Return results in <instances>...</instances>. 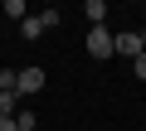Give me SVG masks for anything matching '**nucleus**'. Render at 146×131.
<instances>
[{"instance_id":"f03ea898","label":"nucleus","mask_w":146,"mask_h":131,"mask_svg":"<svg viewBox=\"0 0 146 131\" xmlns=\"http://www.w3.org/2000/svg\"><path fill=\"white\" fill-rule=\"evenodd\" d=\"M39 88H44V68H34V63H29V68H20L15 92H20V97H29V92H39Z\"/></svg>"},{"instance_id":"20e7f679","label":"nucleus","mask_w":146,"mask_h":131,"mask_svg":"<svg viewBox=\"0 0 146 131\" xmlns=\"http://www.w3.org/2000/svg\"><path fill=\"white\" fill-rule=\"evenodd\" d=\"M44 34H49V29L39 24V15H25V20H20V39H25V44H34V39H44Z\"/></svg>"},{"instance_id":"1a4fd4ad","label":"nucleus","mask_w":146,"mask_h":131,"mask_svg":"<svg viewBox=\"0 0 146 131\" xmlns=\"http://www.w3.org/2000/svg\"><path fill=\"white\" fill-rule=\"evenodd\" d=\"M15 83H20V73H10V68H0V92H15ZM20 97V92H15Z\"/></svg>"},{"instance_id":"0eeeda50","label":"nucleus","mask_w":146,"mask_h":131,"mask_svg":"<svg viewBox=\"0 0 146 131\" xmlns=\"http://www.w3.org/2000/svg\"><path fill=\"white\" fill-rule=\"evenodd\" d=\"M39 24H44V29H58V24H63V10H39Z\"/></svg>"},{"instance_id":"7ed1b4c3","label":"nucleus","mask_w":146,"mask_h":131,"mask_svg":"<svg viewBox=\"0 0 146 131\" xmlns=\"http://www.w3.org/2000/svg\"><path fill=\"white\" fill-rule=\"evenodd\" d=\"M117 53H127V58L136 63V58H141V34H136V29H122V34H117Z\"/></svg>"},{"instance_id":"39448f33","label":"nucleus","mask_w":146,"mask_h":131,"mask_svg":"<svg viewBox=\"0 0 146 131\" xmlns=\"http://www.w3.org/2000/svg\"><path fill=\"white\" fill-rule=\"evenodd\" d=\"M83 20H88V29L107 24V5H102V0H88V5H83Z\"/></svg>"},{"instance_id":"ddd939ff","label":"nucleus","mask_w":146,"mask_h":131,"mask_svg":"<svg viewBox=\"0 0 146 131\" xmlns=\"http://www.w3.org/2000/svg\"><path fill=\"white\" fill-rule=\"evenodd\" d=\"M141 53H146V34H141Z\"/></svg>"},{"instance_id":"f8f14e48","label":"nucleus","mask_w":146,"mask_h":131,"mask_svg":"<svg viewBox=\"0 0 146 131\" xmlns=\"http://www.w3.org/2000/svg\"><path fill=\"white\" fill-rule=\"evenodd\" d=\"M0 131H20V126H15V117H10V121H0Z\"/></svg>"},{"instance_id":"f257e3e1","label":"nucleus","mask_w":146,"mask_h":131,"mask_svg":"<svg viewBox=\"0 0 146 131\" xmlns=\"http://www.w3.org/2000/svg\"><path fill=\"white\" fill-rule=\"evenodd\" d=\"M83 44H88V53H93V58H112V53H117V34H107V24L88 29V39H83Z\"/></svg>"},{"instance_id":"9d476101","label":"nucleus","mask_w":146,"mask_h":131,"mask_svg":"<svg viewBox=\"0 0 146 131\" xmlns=\"http://www.w3.org/2000/svg\"><path fill=\"white\" fill-rule=\"evenodd\" d=\"M5 15L10 20H25V0H5Z\"/></svg>"},{"instance_id":"423d86ee","label":"nucleus","mask_w":146,"mask_h":131,"mask_svg":"<svg viewBox=\"0 0 146 131\" xmlns=\"http://www.w3.org/2000/svg\"><path fill=\"white\" fill-rule=\"evenodd\" d=\"M15 112H20V97L15 92H0V121H10Z\"/></svg>"},{"instance_id":"9b49d317","label":"nucleus","mask_w":146,"mask_h":131,"mask_svg":"<svg viewBox=\"0 0 146 131\" xmlns=\"http://www.w3.org/2000/svg\"><path fill=\"white\" fill-rule=\"evenodd\" d=\"M131 73H136V78H141V83H146V53H141V58H136V63H131Z\"/></svg>"},{"instance_id":"6e6552de","label":"nucleus","mask_w":146,"mask_h":131,"mask_svg":"<svg viewBox=\"0 0 146 131\" xmlns=\"http://www.w3.org/2000/svg\"><path fill=\"white\" fill-rule=\"evenodd\" d=\"M15 126H20V131H34L39 121H34V112H29V107H20V112H15Z\"/></svg>"}]
</instances>
